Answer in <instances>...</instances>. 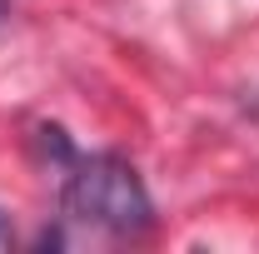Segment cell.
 <instances>
[{
	"label": "cell",
	"instance_id": "cell-1",
	"mask_svg": "<svg viewBox=\"0 0 259 254\" xmlns=\"http://www.w3.org/2000/svg\"><path fill=\"white\" fill-rule=\"evenodd\" d=\"M60 215L65 224L80 229H100L115 239H140L155 229V199L145 190L140 170L115 150L100 155H75L65 159V180H60Z\"/></svg>",
	"mask_w": 259,
	"mask_h": 254
},
{
	"label": "cell",
	"instance_id": "cell-3",
	"mask_svg": "<svg viewBox=\"0 0 259 254\" xmlns=\"http://www.w3.org/2000/svg\"><path fill=\"white\" fill-rule=\"evenodd\" d=\"M5 15H10V0H0V20H5Z\"/></svg>",
	"mask_w": 259,
	"mask_h": 254
},
{
	"label": "cell",
	"instance_id": "cell-2",
	"mask_svg": "<svg viewBox=\"0 0 259 254\" xmlns=\"http://www.w3.org/2000/svg\"><path fill=\"white\" fill-rule=\"evenodd\" d=\"M10 244H15V229H10V215L0 209V249H10Z\"/></svg>",
	"mask_w": 259,
	"mask_h": 254
}]
</instances>
